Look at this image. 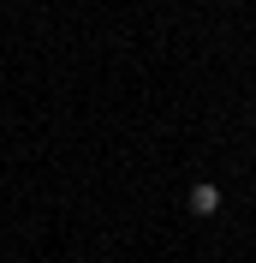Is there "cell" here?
Masks as SVG:
<instances>
[{
	"label": "cell",
	"instance_id": "1",
	"mask_svg": "<svg viewBox=\"0 0 256 263\" xmlns=\"http://www.w3.org/2000/svg\"><path fill=\"white\" fill-rule=\"evenodd\" d=\"M191 215H203V221H208V215H221V185L197 180V185H191Z\"/></svg>",
	"mask_w": 256,
	"mask_h": 263
}]
</instances>
